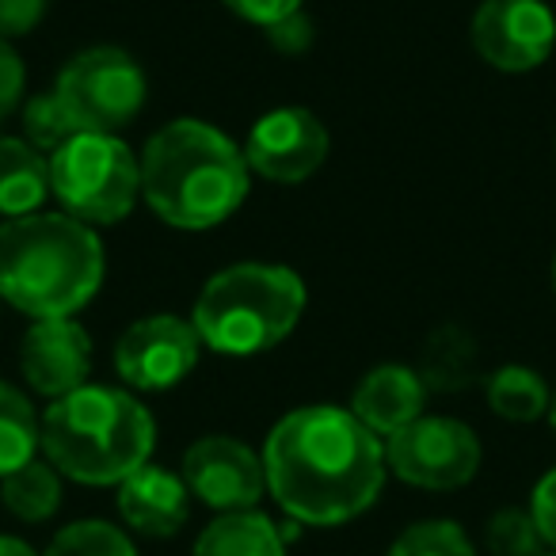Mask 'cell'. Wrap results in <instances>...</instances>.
Wrapping results in <instances>:
<instances>
[{
  "label": "cell",
  "instance_id": "cell-1",
  "mask_svg": "<svg viewBox=\"0 0 556 556\" xmlns=\"http://www.w3.org/2000/svg\"><path fill=\"white\" fill-rule=\"evenodd\" d=\"M267 492L298 526H343L386 484V442L332 404L282 416L263 446Z\"/></svg>",
  "mask_w": 556,
  "mask_h": 556
},
{
  "label": "cell",
  "instance_id": "cell-2",
  "mask_svg": "<svg viewBox=\"0 0 556 556\" xmlns=\"http://www.w3.org/2000/svg\"><path fill=\"white\" fill-rule=\"evenodd\" d=\"M141 199L172 229H214L248 199V161L217 126L176 118L146 141Z\"/></svg>",
  "mask_w": 556,
  "mask_h": 556
},
{
  "label": "cell",
  "instance_id": "cell-3",
  "mask_svg": "<svg viewBox=\"0 0 556 556\" xmlns=\"http://www.w3.org/2000/svg\"><path fill=\"white\" fill-rule=\"evenodd\" d=\"M103 244L70 214H24L0 225V298L24 317H73L103 282Z\"/></svg>",
  "mask_w": 556,
  "mask_h": 556
},
{
  "label": "cell",
  "instance_id": "cell-4",
  "mask_svg": "<svg viewBox=\"0 0 556 556\" xmlns=\"http://www.w3.org/2000/svg\"><path fill=\"white\" fill-rule=\"evenodd\" d=\"M156 424L126 389L80 386L50 401L42 416V454L77 484H123L153 457Z\"/></svg>",
  "mask_w": 556,
  "mask_h": 556
},
{
  "label": "cell",
  "instance_id": "cell-5",
  "mask_svg": "<svg viewBox=\"0 0 556 556\" xmlns=\"http://www.w3.org/2000/svg\"><path fill=\"white\" fill-rule=\"evenodd\" d=\"M305 282L278 263H232L217 270L194 302L191 325L217 355H263L298 328Z\"/></svg>",
  "mask_w": 556,
  "mask_h": 556
},
{
  "label": "cell",
  "instance_id": "cell-6",
  "mask_svg": "<svg viewBox=\"0 0 556 556\" xmlns=\"http://www.w3.org/2000/svg\"><path fill=\"white\" fill-rule=\"evenodd\" d=\"M50 191L77 222L115 225L141 194V161L118 134H73L50 153Z\"/></svg>",
  "mask_w": 556,
  "mask_h": 556
},
{
  "label": "cell",
  "instance_id": "cell-7",
  "mask_svg": "<svg viewBox=\"0 0 556 556\" xmlns=\"http://www.w3.org/2000/svg\"><path fill=\"white\" fill-rule=\"evenodd\" d=\"M54 92L62 96L80 134H115L146 108V73L126 50L92 47L58 73Z\"/></svg>",
  "mask_w": 556,
  "mask_h": 556
},
{
  "label": "cell",
  "instance_id": "cell-8",
  "mask_svg": "<svg viewBox=\"0 0 556 556\" xmlns=\"http://www.w3.org/2000/svg\"><path fill=\"white\" fill-rule=\"evenodd\" d=\"M393 477L427 492H454L480 469V439L469 424L450 416H419L386 439Z\"/></svg>",
  "mask_w": 556,
  "mask_h": 556
},
{
  "label": "cell",
  "instance_id": "cell-9",
  "mask_svg": "<svg viewBox=\"0 0 556 556\" xmlns=\"http://www.w3.org/2000/svg\"><path fill=\"white\" fill-rule=\"evenodd\" d=\"M202 340L191 320L156 313L141 317L118 336L115 374L138 393H161L187 378L199 366Z\"/></svg>",
  "mask_w": 556,
  "mask_h": 556
},
{
  "label": "cell",
  "instance_id": "cell-10",
  "mask_svg": "<svg viewBox=\"0 0 556 556\" xmlns=\"http://www.w3.org/2000/svg\"><path fill=\"white\" fill-rule=\"evenodd\" d=\"M472 47L492 70L530 73L556 47V16L545 0H484L472 16Z\"/></svg>",
  "mask_w": 556,
  "mask_h": 556
},
{
  "label": "cell",
  "instance_id": "cell-11",
  "mask_svg": "<svg viewBox=\"0 0 556 556\" xmlns=\"http://www.w3.org/2000/svg\"><path fill=\"white\" fill-rule=\"evenodd\" d=\"M184 484L206 507L229 515V510H252L260 503L267 472H263V457L248 442L229 434H206L187 446Z\"/></svg>",
  "mask_w": 556,
  "mask_h": 556
},
{
  "label": "cell",
  "instance_id": "cell-12",
  "mask_svg": "<svg viewBox=\"0 0 556 556\" xmlns=\"http://www.w3.org/2000/svg\"><path fill=\"white\" fill-rule=\"evenodd\" d=\"M328 130L313 111L278 108L267 111L252 126L244 146V161L270 184H302L325 164Z\"/></svg>",
  "mask_w": 556,
  "mask_h": 556
},
{
  "label": "cell",
  "instance_id": "cell-13",
  "mask_svg": "<svg viewBox=\"0 0 556 556\" xmlns=\"http://www.w3.org/2000/svg\"><path fill=\"white\" fill-rule=\"evenodd\" d=\"M88 366H92V340L73 317H47L27 328L24 348H20V370L39 396L58 401L80 389Z\"/></svg>",
  "mask_w": 556,
  "mask_h": 556
},
{
  "label": "cell",
  "instance_id": "cell-14",
  "mask_svg": "<svg viewBox=\"0 0 556 556\" xmlns=\"http://www.w3.org/2000/svg\"><path fill=\"white\" fill-rule=\"evenodd\" d=\"M118 515L146 538H176L191 515V492L184 477L146 462L118 484Z\"/></svg>",
  "mask_w": 556,
  "mask_h": 556
},
{
  "label": "cell",
  "instance_id": "cell-15",
  "mask_svg": "<svg viewBox=\"0 0 556 556\" xmlns=\"http://www.w3.org/2000/svg\"><path fill=\"white\" fill-rule=\"evenodd\" d=\"M424 401H427V386L419 378V370L401 363H386V366H374L358 381L355 396H351V412L378 439H389L401 427H408L412 419L424 416Z\"/></svg>",
  "mask_w": 556,
  "mask_h": 556
},
{
  "label": "cell",
  "instance_id": "cell-16",
  "mask_svg": "<svg viewBox=\"0 0 556 556\" xmlns=\"http://www.w3.org/2000/svg\"><path fill=\"white\" fill-rule=\"evenodd\" d=\"M50 161L24 138H0V214H39L50 199Z\"/></svg>",
  "mask_w": 556,
  "mask_h": 556
},
{
  "label": "cell",
  "instance_id": "cell-17",
  "mask_svg": "<svg viewBox=\"0 0 556 556\" xmlns=\"http://www.w3.org/2000/svg\"><path fill=\"white\" fill-rule=\"evenodd\" d=\"M191 556H287V538L260 510H229L199 533Z\"/></svg>",
  "mask_w": 556,
  "mask_h": 556
},
{
  "label": "cell",
  "instance_id": "cell-18",
  "mask_svg": "<svg viewBox=\"0 0 556 556\" xmlns=\"http://www.w3.org/2000/svg\"><path fill=\"white\" fill-rule=\"evenodd\" d=\"M0 503L20 522H50L62 507V472L50 462H27L16 472L0 477Z\"/></svg>",
  "mask_w": 556,
  "mask_h": 556
},
{
  "label": "cell",
  "instance_id": "cell-19",
  "mask_svg": "<svg viewBox=\"0 0 556 556\" xmlns=\"http://www.w3.org/2000/svg\"><path fill=\"white\" fill-rule=\"evenodd\" d=\"M548 393L545 378L530 366L507 363L488 378V408L507 424H533L548 412Z\"/></svg>",
  "mask_w": 556,
  "mask_h": 556
},
{
  "label": "cell",
  "instance_id": "cell-20",
  "mask_svg": "<svg viewBox=\"0 0 556 556\" xmlns=\"http://www.w3.org/2000/svg\"><path fill=\"white\" fill-rule=\"evenodd\" d=\"M35 450H42V419L35 416V404L16 386L0 381V477L35 462Z\"/></svg>",
  "mask_w": 556,
  "mask_h": 556
},
{
  "label": "cell",
  "instance_id": "cell-21",
  "mask_svg": "<svg viewBox=\"0 0 556 556\" xmlns=\"http://www.w3.org/2000/svg\"><path fill=\"white\" fill-rule=\"evenodd\" d=\"M419 378H424L427 389H439V393H454V389L472 386V378H477V343L462 328L434 332L424 348Z\"/></svg>",
  "mask_w": 556,
  "mask_h": 556
},
{
  "label": "cell",
  "instance_id": "cell-22",
  "mask_svg": "<svg viewBox=\"0 0 556 556\" xmlns=\"http://www.w3.org/2000/svg\"><path fill=\"white\" fill-rule=\"evenodd\" d=\"M42 556H138V548L115 522L85 518V522H73L62 533H54Z\"/></svg>",
  "mask_w": 556,
  "mask_h": 556
},
{
  "label": "cell",
  "instance_id": "cell-23",
  "mask_svg": "<svg viewBox=\"0 0 556 556\" xmlns=\"http://www.w3.org/2000/svg\"><path fill=\"white\" fill-rule=\"evenodd\" d=\"M73 134H80V130L54 88L31 96V100L24 103V141L39 149V153H58Z\"/></svg>",
  "mask_w": 556,
  "mask_h": 556
},
{
  "label": "cell",
  "instance_id": "cell-24",
  "mask_svg": "<svg viewBox=\"0 0 556 556\" xmlns=\"http://www.w3.org/2000/svg\"><path fill=\"white\" fill-rule=\"evenodd\" d=\"M389 556H477L469 533L450 518H427L416 522L393 541Z\"/></svg>",
  "mask_w": 556,
  "mask_h": 556
},
{
  "label": "cell",
  "instance_id": "cell-25",
  "mask_svg": "<svg viewBox=\"0 0 556 556\" xmlns=\"http://www.w3.org/2000/svg\"><path fill=\"white\" fill-rule=\"evenodd\" d=\"M484 541L492 556H541V548H545V538H541L533 515L518 507L495 510V515L488 518Z\"/></svg>",
  "mask_w": 556,
  "mask_h": 556
},
{
  "label": "cell",
  "instance_id": "cell-26",
  "mask_svg": "<svg viewBox=\"0 0 556 556\" xmlns=\"http://www.w3.org/2000/svg\"><path fill=\"white\" fill-rule=\"evenodd\" d=\"M24 62H20V54L12 50L9 39H0V123L16 115V108L24 103Z\"/></svg>",
  "mask_w": 556,
  "mask_h": 556
},
{
  "label": "cell",
  "instance_id": "cell-27",
  "mask_svg": "<svg viewBox=\"0 0 556 556\" xmlns=\"http://www.w3.org/2000/svg\"><path fill=\"white\" fill-rule=\"evenodd\" d=\"M50 0H0V39L31 35L47 16Z\"/></svg>",
  "mask_w": 556,
  "mask_h": 556
},
{
  "label": "cell",
  "instance_id": "cell-28",
  "mask_svg": "<svg viewBox=\"0 0 556 556\" xmlns=\"http://www.w3.org/2000/svg\"><path fill=\"white\" fill-rule=\"evenodd\" d=\"M267 42L278 54H302V50L313 47V20L302 9L290 12L287 20H278V24L267 27Z\"/></svg>",
  "mask_w": 556,
  "mask_h": 556
},
{
  "label": "cell",
  "instance_id": "cell-29",
  "mask_svg": "<svg viewBox=\"0 0 556 556\" xmlns=\"http://www.w3.org/2000/svg\"><path fill=\"white\" fill-rule=\"evenodd\" d=\"M530 515H533V522H538L545 545L556 553V469H548L545 477L538 480L533 500H530Z\"/></svg>",
  "mask_w": 556,
  "mask_h": 556
},
{
  "label": "cell",
  "instance_id": "cell-30",
  "mask_svg": "<svg viewBox=\"0 0 556 556\" xmlns=\"http://www.w3.org/2000/svg\"><path fill=\"white\" fill-rule=\"evenodd\" d=\"M225 4H229V12H237L240 20L263 27V31L270 24H278V20H287L290 12L302 9V0H225Z\"/></svg>",
  "mask_w": 556,
  "mask_h": 556
},
{
  "label": "cell",
  "instance_id": "cell-31",
  "mask_svg": "<svg viewBox=\"0 0 556 556\" xmlns=\"http://www.w3.org/2000/svg\"><path fill=\"white\" fill-rule=\"evenodd\" d=\"M0 556H39L27 541L9 538V533H0Z\"/></svg>",
  "mask_w": 556,
  "mask_h": 556
},
{
  "label": "cell",
  "instance_id": "cell-32",
  "mask_svg": "<svg viewBox=\"0 0 556 556\" xmlns=\"http://www.w3.org/2000/svg\"><path fill=\"white\" fill-rule=\"evenodd\" d=\"M545 416H548V427H553V434H556V393H553V401H548V412H545Z\"/></svg>",
  "mask_w": 556,
  "mask_h": 556
},
{
  "label": "cell",
  "instance_id": "cell-33",
  "mask_svg": "<svg viewBox=\"0 0 556 556\" xmlns=\"http://www.w3.org/2000/svg\"><path fill=\"white\" fill-rule=\"evenodd\" d=\"M553 287H556V260H553Z\"/></svg>",
  "mask_w": 556,
  "mask_h": 556
},
{
  "label": "cell",
  "instance_id": "cell-34",
  "mask_svg": "<svg viewBox=\"0 0 556 556\" xmlns=\"http://www.w3.org/2000/svg\"><path fill=\"white\" fill-rule=\"evenodd\" d=\"M541 556H545V553H541ZM553 556H556V553H553Z\"/></svg>",
  "mask_w": 556,
  "mask_h": 556
}]
</instances>
